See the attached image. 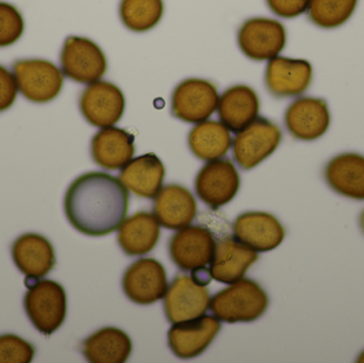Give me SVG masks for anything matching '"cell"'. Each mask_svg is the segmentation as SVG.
I'll list each match as a JSON object with an SVG mask.
<instances>
[{
    "label": "cell",
    "instance_id": "cell-4",
    "mask_svg": "<svg viewBox=\"0 0 364 363\" xmlns=\"http://www.w3.org/2000/svg\"><path fill=\"white\" fill-rule=\"evenodd\" d=\"M282 139V130L275 123L257 117L233 139V159L242 170H252L275 153Z\"/></svg>",
    "mask_w": 364,
    "mask_h": 363
},
{
    "label": "cell",
    "instance_id": "cell-6",
    "mask_svg": "<svg viewBox=\"0 0 364 363\" xmlns=\"http://www.w3.org/2000/svg\"><path fill=\"white\" fill-rule=\"evenodd\" d=\"M12 70L23 97L36 104L51 102L63 87L61 70L46 60H18L13 64Z\"/></svg>",
    "mask_w": 364,
    "mask_h": 363
},
{
    "label": "cell",
    "instance_id": "cell-24",
    "mask_svg": "<svg viewBox=\"0 0 364 363\" xmlns=\"http://www.w3.org/2000/svg\"><path fill=\"white\" fill-rule=\"evenodd\" d=\"M166 168L155 153H145L130 160L119 173V179L129 191L143 198L156 197L162 189Z\"/></svg>",
    "mask_w": 364,
    "mask_h": 363
},
{
    "label": "cell",
    "instance_id": "cell-7",
    "mask_svg": "<svg viewBox=\"0 0 364 363\" xmlns=\"http://www.w3.org/2000/svg\"><path fill=\"white\" fill-rule=\"evenodd\" d=\"M237 44L250 59L269 61L286 47V27L277 19L267 17L247 19L237 31Z\"/></svg>",
    "mask_w": 364,
    "mask_h": 363
},
{
    "label": "cell",
    "instance_id": "cell-11",
    "mask_svg": "<svg viewBox=\"0 0 364 363\" xmlns=\"http://www.w3.org/2000/svg\"><path fill=\"white\" fill-rule=\"evenodd\" d=\"M126 100L114 83L98 80L85 87L79 99L83 117L98 128L111 127L123 117Z\"/></svg>",
    "mask_w": 364,
    "mask_h": 363
},
{
    "label": "cell",
    "instance_id": "cell-19",
    "mask_svg": "<svg viewBox=\"0 0 364 363\" xmlns=\"http://www.w3.org/2000/svg\"><path fill=\"white\" fill-rule=\"evenodd\" d=\"M258 253L230 237L216 241L215 251L209 269L212 278L232 285L243 278L246 271L258 260Z\"/></svg>",
    "mask_w": 364,
    "mask_h": 363
},
{
    "label": "cell",
    "instance_id": "cell-5",
    "mask_svg": "<svg viewBox=\"0 0 364 363\" xmlns=\"http://www.w3.org/2000/svg\"><path fill=\"white\" fill-rule=\"evenodd\" d=\"M62 72L70 80L91 83L100 80L108 68L106 55L93 40L82 36H68L60 55Z\"/></svg>",
    "mask_w": 364,
    "mask_h": 363
},
{
    "label": "cell",
    "instance_id": "cell-26",
    "mask_svg": "<svg viewBox=\"0 0 364 363\" xmlns=\"http://www.w3.org/2000/svg\"><path fill=\"white\" fill-rule=\"evenodd\" d=\"M160 237V224L149 212L134 213L119 227V246L128 256H144L153 251Z\"/></svg>",
    "mask_w": 364,
    "mask_h": 363
},
{
    "label": "cell",
    "instance_id": "cell-14",
    "mask_svg": "<svg viewBox=\"0 0 364 363\" xmlns=\"http://www.w3.org/2000/svg\"><path fill=\"white\" fill-rule=\"evenodd\" d=\"M210 300L207 286L199 285L191 275L179 274L164 296V313L172 324L188 321L205 315Z\"/></svg>",
    "mask_w": 364,
    "mask_h": 363
},
{
    "label": "cell",
    "instance_id": "cell-13",
    "mask_svg": "<svg viewBox=\"0 0 364 363\" xmlns=\"http://www.w3.org/2000/svg\"><path fill=\"white\" fill-rule=\"evenodd\" d=\"M122 285L132 302L143 306L154 304L168 291L166 269L154 258H142L126 270Z\"/></svg>",
    "mask_w": 364,
    "mask_h": 363
},
{
    "label": "cell",
    "instance_id": "cell-10",
    "mask_svg": "<svg viewBox=\"0 0 364 363\" xmlns=\"http://www.w3.org/2000/svg\"><path fill=\"white\" fill-rule=\"evenodd\" d=\"M216 240L208 228L186 226L171 238V259L184 272L208 268L215 251Z\"/></svg>",
    "mask_w": 364,
    "mask_h": 363
},
{
    "label": "cell",
    "instance_id": "cell-17",
    "mask_svg": "<svg viewBox=\"0 0 364 363\" xmlns=\"http://www.w3.org/2000/svg\"><path fill=\"white\" fill-rule=\"evenodd\" d=\"M235 240L259 253L277 249L286 237V230L277 217L267 212H245L233 223Z\"/></svg>",
    "mask_w": 364,
    "mask_h": 363
},
{
    "label": "cell",
    "instance_id": "cell-9",
    "mask_svg": "<svg viewBox=\"0 0 364 363\" xmlns=\"http://www.w3.org/2000/svg\"><path fill=\"white\" fill-rule=\"evenodd\" d=\"M241 185L239 172L229 159L209 161L201 168L195 179V191L201 202L216 209L229 204Z\"/></svg>",
    "mask_w": 364,
    "mask_h": 363
},
{
    "label": "cell",
    "instance_id": "cell-8",
    "mask_svg": "<svg viewBox=\"0 0 364 363\" xmlns=\"http://www.w3.org/2000/svg\"><path fill=\"white\" fill-rule=\"evenodd\" d=\"M218 99L213 83L205 79H186L173 92L172 114L186 123H201L215 112Z\"/></svg>",
    "mask_w": 364,
    "mask_h": 363
},
{
    "label": "cell",
    "instance_id": "cell-2",
    "mask_svg": "<svg viewBox=\"0 0 364 363\" xmlns=\"http://www.w3.org/2000/svg\"><path fill=\"white\" fill-rule=\"evenodd\" d=\"M269 307V296L252 279L242 278L212 296L209 308L225 323H250L260 319Z\"/></svg>",
    "mask_w": 364,
    "mask_h": 363
},
{
    "label": "cell",
    "instance_id": "cell-35",
    "mask_svg": "<svg viewBox=\"0 0 364 363\" xmlns=\"http://www.w3.org/2000/svg\"><path fill=\"white\" fill-rule=\"evenodd\" d=\"M357 362L364 363V351L360 354V355H359Z\"/></svg>",
    "mask_w": 364,
    "mask_h": 363
},
{
    "label": "cell",
    "instance_id": "cell-34",
    "mask_svg": "<svg viewBox=\"0 0 364 363\" xmlns=\"http://www.w3.org/2000/svg\"><path fill=\"white\" fill-rule=\"evenodd\" d=\"M359 227H360L361 232L364 234V209L363 212L360 213V217H359Z\"/></svg>",
    "mask_w": 364,
    "mask_h": 363
},
{
    "label": "cell",
    "instance_id": "cell-21",
    "mask_svg": "<svg viewBox=\"0 0 364 363\" xmlns=\"http://www.w3.org/2000/svg\"><path fill=\"white\" fill-rule=\"evenodd\" d=\"M324 178L339 195L364 200V156L357 153L335 156L325 166Z\"/></svg>",
    "mask_w": 364,
    "mask_h": 363
},
{
    "label": "cell",
    "instance_id": "cell-25",
    "mask_svg": "<svg viewBox=\"0 0 364 363\" xmlns=\"http://www.w3.org/2000/svg\"><path fill=\"white\" fill-rule=\"evenodd\" d=\"M81 352L89 362L124 363L132 355V339L119 328H102L83 341Z\"/></svg>",
    "mask_w": 364,
    "mask_h": 363
},
{
    "label": "cell",
    "instance_id": "cell-27",
    "mask_svg": "<svg viewBox=\"0 0 364 363\" xmlns=\"http://www.w3.org/2000/svg\"><path fill=\"white\" fill-rule=\"evenodd\" d=\"M231 145L230 131L222 121H201L188 134L191 151L203 161L220 159L228 153Z\"/></svg>",
    "mask_w": 364,
    "mask_h": 363
},
{
    "label": "cell",
    "instance_id": "cell-20",
    "mask_svg": "<svg viewBox=\"0 0 364 363\" xmlns=\"http://www.w3.org/2000/svg\"><path fill=\"white\" fill-rule=\"evenodd\" d=\"M197 204L193 194L179 185H168L160 190L154 202V215L166 229L179 230L192 223Z\"/></svg>",
    "mask_w": 364,
    "mask_h": 363
},
{
    "label": "cell",
    "instance_id": "cell-31",
    "mask_svg": "<svg viewBox=\"0 0 364 363\" xmlns=\"http://www.w3.org/2000/svg\"><path fill=\"white\" fill-rule=\"evenodd\" d=\"M36 349L28 341L12 334L0 336V363H30Z\"/></svg>",
    "mask_w": 364,
    "mask_h": 363
},
{
    "label": "cell",
    "instance_id": "cell-32",
    "mask_svg": "<svg viewBox=\"0 0 364 363\" xmlns=\"http://www.w3.org/2000/svg\"><path fill=\"white\" fill-rule=\"evenodd\" d=\"M269 10L282 17L292 19L307 12L310 0H265Z\"/></svg>",
    "mask_w": 364,
    "mask_h": 363
},
{
    "label": "cell",
    "instance_id": "cell-33",
    "mask_svg": "<svg viewBox=\"0 0 364 363\" xmlns=\"http://www.w3.org/2000/svg\"><path fill=\"white\" fill-rule=\"evenodd\" d=\"M17 91L18 87L14 75L8 68L0 65V113L13 106L16 100Z\"/></svg>",
    "mask_w": 364,
    "mask_h": 363
},
{
    "label": "cell",
    "instance_id": "cell-1",
    "mask_svg": "<svg viewBox=\"0 0 364 363\" xmlns=\"http://www.w3.org/2000/svg\"><path fill=\"white\" fill-rule=\"evenodd\" d=\"M129 209V192L121 179L104 172L77 177L64 197L70 225L89 237H104L119 229Z\"/></svg>",
    "mask_w": 364,
    "mask_h": 363
},
{
    "label": "cell",
    "instance_id": "cell-29",
    "mask_svg": "<svg viewBox=\"0 0 364 363\" xmlns=\"http://www.w3.org/2000/svg\"><path fill=\"white\" fill-rule=\"evenodd\" d=\"M359 0H310L309 21L322 29H337L346 25L356 12Z\"/></svg>",
    "mask_w": 364,
    "mask_h": 363
},
{
    "label": "cell",
    "instance_id": "cell-3",
    "mask_svg": "<svg viewBox=\"0 0 364 363\" xmlns=\"http://www.w3.org/2000/svg\"><path fill=\"white\" fill-rule=\"evenodd\" d=\"M28 288L23 298V309L36 330L45 336L57 332L65 321L68 298L65 290L50 279H38L25 283Z\"/></svg>",
    "mask_w": 364,
    "mask_h": 363
},
{
    "label": "cell",
    "instance_id": "cell-12",
    "mask_svg": "<svg viewBox=\"0 0 364 363\" xmlns=\"http://www.w3.org/2000/svg\"><path fill=\"white\" fill-rule=\"evenodd\" d=\"M284 124L296 140L316 141L322 138L331 124V114L326 100L314 96H301L287 108Z\"/></svg>",
    "mask_w": 364,
    "mask_h": 363
},
{
    "label": "cell",
    "instance_id": "cell-23",
    "mask_svg": "<svg viewBox=\"0 0 364 363\" xmlns=\"http://www.w3.org/2000/svg\"><path fill=\"white\" fill-rule=\"evenodd\" d=\"M218 111L220 121L229 131L237 134L258 117L260 100L252 87L235 85L223 92Z\"/></svg>",
    "mask_w": 364,
    "mask_h": 363
},
{
    "label": "cell",
    "instance_id": "cell-30",
    "mask_svg": "<svg viewBox=\"0 0 364 363\" xmlns=\"http://www.w3.org/2000/svg\"><path fill=\"white\" fill-rule=\"evenodd\" d=\"M25 21L12 4L0 1V47L15 44L23 36Z\"/></svg>",
    "mask_w": 364,
    "mask_h": 363
},
{
    "label": "cell",
    "instance_id": "cell-18",
    "mask_svg": "<svg viewBox=\"0 0 364 363\" xmlns=\"http://www.w3.org/2000/svg\"><path fill=\"white\" fill-rule=\"evenodd\" d=\"M11 255L19 272L26 275L25 283L46 276L57 262L50 241L33 232L18 237L12 244Z\"/></svg>",
    "mask_w": 364,
    "mask_h": 363
},
{
    "label": "cell",
    "instance_id": "cell-15",
    "mask_svg": "<svg viewBox=\"0 0 364 363\" xmlns=\"http://www.w3.org/2000/svg\"><path fill=\"white\" fill-rule=\"evenodd\" d=\"M314 79V66L307 60L277 57L269 60L265 70L267 91L276 98H292L305 93Z\"/></svg>",
    "mask_w": 364,
    "mask_h": 363
},
{
    "label": "cell",
    "instance_id": "cell-16",
    "mask_svg": "<svg viewBox=\"0 0 364 363\" xmlns=\"http://www.w3.org/2000/svg\"><path fill=\"white\" fill-rule=\"evenodd\" d=\"M220 330V320L205 313L195 319L175 323L168 330V347L181 359H193L209 347Z\"/></svg>",
    "mask_w": 364,
    "mask_h": 363
},
{
    "label": "cell",
    "instance_id": "cell-28",
    "mask_svg": "<svg viewBox=\"0 0 364 363\" xmlns=\"http://www.w3.org/2000/svg\"><path fill=\"white\" fill-rule=\"evenodd\" d=\"M122 23L130 31L146 32L161 21L164 0H121L119 8Z\"/></svg>",
    "mask_w": 364,
    "mask_h": 363
},
{
    "label": "cell",
    "instance_id": "cell-22",
    "mask_svg": "<svg viewBox=\"0 0 364 363\" xmlns=\"http://www.w3.org/2000/svg\"><path fill=\"white\" fill-rule=\"evenodd\" d=\"M134 151V134L122 128H102L92 139V158L106 170L123 168L132 159Z\"/></svg>",
    "mask_w": 364,
    "mask_h": 363
}]
</instances>
